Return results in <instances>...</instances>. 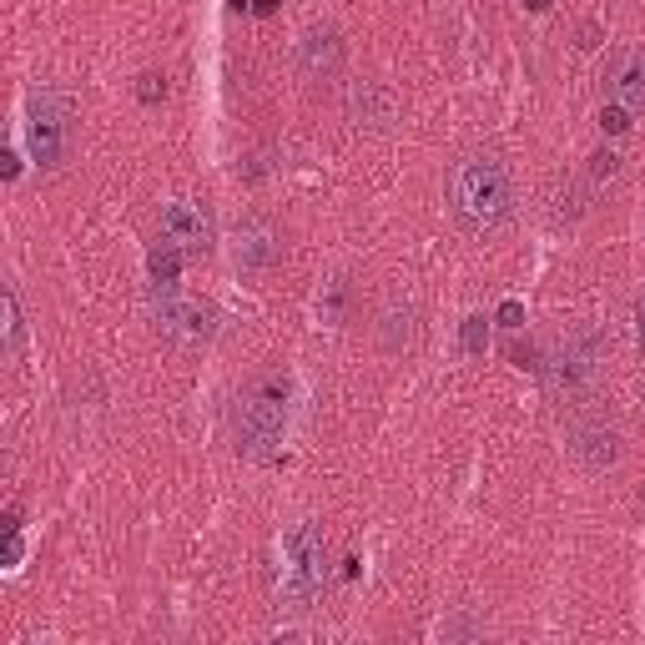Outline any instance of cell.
I'll list each match as a JSON object with an SVG mask.
<instances>
[{
    "mask_svg": "<svg viewBox=\"0 0 645 645\" xmlns=\"http://www.w3.org/2000/svg\"><path fill=\"white\" fill-rule=\"evenodd\" d=\"M182 257H187V252H182V247H172L167 237L152 247L147 268H152V283H157V288H172V283H177V273H182Z\"/></svg>",
    "mask_w": 645,
    "mask_h": 645,
    "instance_id": "cell-13",
    "label": "cell"
},
{
    "mask_svg": "<svg viewBox=\"0 0 645 645\" xmlns=\"http://www.w3.org/2000/svg\"><path fill=\"white\" fill-rule=\"evenodd\" d=\"M278 6H283V0H252V11H257V16H273Z\"/></svg>",
    "mask_w": 645,
    "mask_h": 645,
    "instance_id": "cell-20",
    "label": "cell"
},
{
    "mask_svg": "<svg viewBox=\"0 0 645 645\" xmlns=\"http://www.w3.org/2000/svg\"><path fill=\"white\" fill-rule=\"evenodd\" d=\"M540 368H545V378H550L555 394L575 399V394L590 389L595 373H600V348H595L590 333H575V338H565V343L550 353V363H540Z\"/></svg>",
    "mask_w": 645,
    "mask_h": 645,
    "instance_id": "cell-6",
    "label": "cell"
},
{
    "mask_svg": "<svg viewBox=\"0 0 645 645\" xmlns=\"http://www.w3.org/2000/svg\"><path fill=\"white\" fill-rule=\"evenodd\" d=\"M635 318H640V348H645V298H640V308H635Z\"/></svg>",
    "mask_w": 645,
    "mask_h": 645,
    "instance_id": "cell-21",
    "label": "cell"
},
{
    "mask_svg": "<svg viewBox=\"0 0 645 645\" xmlns=\"http://www.w3.org/2000/svg\"><path fill=\"white\" fill-rule=\"evenodd\" d=\"M600 126H605V132H610V137H620V132H625V126H630V111H625V106L615 101V106H605V111H600Z\"/></svg>",
    "mask_w": 645,
    "mask_h": 645,
    "instance_id": "cell-17",
    "label": "cell"
},
{
    "mask_svg": "<svg viewBox=\"0 0 645 645\" xmlns=\"http://www.w3.org/2000/svg\"><path fill=\"white\" fill-rule=\"evenodd\" d=\"M283 424H288V373L252 378V389L242 394V409H237V449L247 459H278Z\"/></svg>",
    "mask_w": 645,
    "mask_h": 645,
    "instance_id": "cell-2",
    "label": "cell"
},
{
    "mask_svg": "<svg viewBox=\"0 0 645 645\" xmlns=\"http://www.w3.org/2000/svg\"><path fill=\"white\" fill-rule=\"evenodd\" d=\"M449 207H454V222L474 237L494 232L509 222L514 212V187H509V172L494 162V157H464L449 177Z\"/></svg>",
    "mask_w": 645,
    "mask_h": 645,
    "instance_id": "cell-1",
    "label": "cell"
},
{
    "mask_svg": "<svg viewBox=\"0 0 645 645\" xmlns=\"http://www.w3.org/2000/svg\"><path fill=\"white\" fill-rule=\"evenodd\" d=\"M570 454L585 464V469H615L620 459V434L605 424V419H580L570 429Z\"/></svg>",
    "mask_w": 645,
    "mask_h": 645,
    "instance_id": "cell-10",
    "label": "cell"
},
{
    "mask_svg": "<svg viewBox=\"0 0 645 645\" xmlns=\"http://www.w3.org/2000/svg\"><path fill=\"white\" fill-rule=\"evenodd\" d=\"M328 580V540L318 525H293L283 535V550H278V590L283 600H293L298 610H308V600L323 590Z\"/></svg>",
    "mask_w": 645,
    "mask_h": 645,
    "instance_id": "cell-3",
    "label": "cell"
},
{
    "mask_svg": "<svg viewBox=\"0 0 645 645\" xmlns=\"http://www.w3.org/2000/svg\"><path fill=\"white\" fill-rule=\"evenodd\" d=\"M499 323H504V328H520V323H525V308H520V303H504V308H499Z\"/></svg>",
    "mask_w": 645,
    "mask_h": 645,
    "instance_id": "cell-19",
    "label": "cell"
},
{
    "mask_svg": "<svg viewBox=\"0 0 645 645\" xmlns=\"http://www.w3.org/2000/svg\"><path fill=\"white\" fill-rule=\"evenodd\" d=\"M278 257H283V237H278V227L268 217L237 222V232H232V263L242 273H268Z\"/></svg>",
    "mask_w": 645,
    "mask_h": 645,
    "instance_id": "cell-8",
    "label": "cell"
},
{
    "mask_svg": "<svg viewBox=\"0 0 645 645\" xmlns=\"http://www.w3.org/2000/svg\"><path fill=\"white\" fill-rule=\"evenodd\" d=\"M152 318H157L162 338H172L177 348H202V343L212 338V328H217V313H212L207 303L182 298V293H172V288H162V293H157Z\"/></svg>",
    "mask_w": 645,
    "mask_h": 645,
    "instance_id": "cell-5",
    "label": "cell"
},
{
    "mask_svg": "<svg viewBox=\"0 0 645 645\" xmlns=\"http://www.w3.org/2000/svg\"><path fill=\"white\" fill-rule=\"evenodd\" d=\"M162 237L172 247H182L187 257H207L212 252V217H207V207L192 202V197L162 202Z\"/></svg>",
    "mask_w": 645,
    "mask_h": 645,
    "instance_id": "cell-7",
    "label": "cell"
},
{
    "mask_svg": "<svg viewBox=\"0 0 645 645\" xmlns=\"http://www.w3.org/2000/svg\"><path fill=\"white\" fill-rule=\"evenodd\" d=\"M615 101L625 111H645V56H630L615 71Z\"/></svg>",
    "mask_w": 645,
    "mask_h": 645,
    "instance_id": "cell-12",
    "label": "cell"
},
{
    "mask_svg": "<svg viewBox=\"0 0 645 645\" xmlns=\"http://www.w3.org/2000/svg\"><path fill=\"white\" fill-rule=\"evenodd\" d=\"M348 116L353 126H368V132H378V126H389L394 121V96L383 81H363L348 91Z\"/></svg>",
    "mask_w": 645,
    "mask_h": 645,
    "instance_id": "cell-11",
    "label": "cell"
},
{
    "mask_svg": "<svg viewBox=\"0 0 645 645\" xmlns=\"http://www.w3.org/2000/svg\"><path fill=\"white\" fill-rule=\"evenodd\" d=\"M615 162H620L615 152H595L590 157V182H610L615 177Z\"/></svg>",
    "mask_w": 645,
    "mask_h": 645,
    "instance_id": "cell-18",
    "label": "cell"
},
{
    "mask_svg": "<svg viewBox=\"0 0 645 645\" xmlns=\"http://www.w3.org/2000/svg\"><path fill=\"white\" fill-rule=\"evenodd\" d=\"M484 343H489L484 318H464V353H484Z\"/></svg>",
    "mask_w": 645,
    "mask_h": 645,
    "instance_id": "cell-16",
    "label": "cell"
},
{
    "mask_svg": "<svg viewBox=\"0 0 645 645\" xmlns=\"http://www.w3.org/2000/svg\"><path fill=\"white\" fill-rule=\"evenodd\" d=\"M298 71L303 81H333L343 71V36L333 26H313L298 46Z\"/></svg>",
    "mask_w": 645,
    "mask_h": 645,
    "instance_id": "cell-9",
    "label": "cell"
},
{
    "mask_svg": "<svg viewBox=\"0 0 645 645\" xmlns=\"http://www.w3.org/2000/svg\"><path fill=\"white\" fill-rule=\"evenodd\" d=\"M137 96H142L147 106H157V101L167 96V76H157V71H147V76H137Z\"/></svg>",
    "mask_w": 645,
    "mask_h": 645,
    "instance_id": "cell-15",
    "label": "cell"
},
{
    "mask_svg": "<svg viewBox=\"0 0 645 645\" xmlns=\"http://www.w3.org/2000/svg\"><path fill=\"white\" fill-rule=\"evenodd\" d=\"M550 6V0H530V11H545Z\"/></svg>",
    "mask_w": 645,
    "mask_h": 645,
    "instance_id": "cell-22",
    "label": "cell"
},
{
    "mask_svg": "<svg viewBox=\"0 0 645 645\" xmlns=\"http://www.w3.org/2000/svg\"><path fill=\"white\" fill-rule=\"evenodd\" d=\"M0 308H6V358L21 353V303H16V288L0 293Z\"/></svg>",
    "mask_w": 645,
    "mask_h": 645,
    "instance_id": "cell-14",
    "label": "cell"
},
{
    "mask_svg": "<svg viewBox=\"0 0 645 645\" xmlns=\"http://www.w3.org/2000/svg\"><path fill=\"white\" fill-rule=\"evenodd\" d=\"M71 101L61 91H46L36 86L31 101H26V142H31V157L41 172H56L66 157H71Z\"/></svg>",
    "mask_w": 645,
    "mask_h": 645,
    "instance_id": "cell-4",
    "label": "cell"
}]
</instances>
